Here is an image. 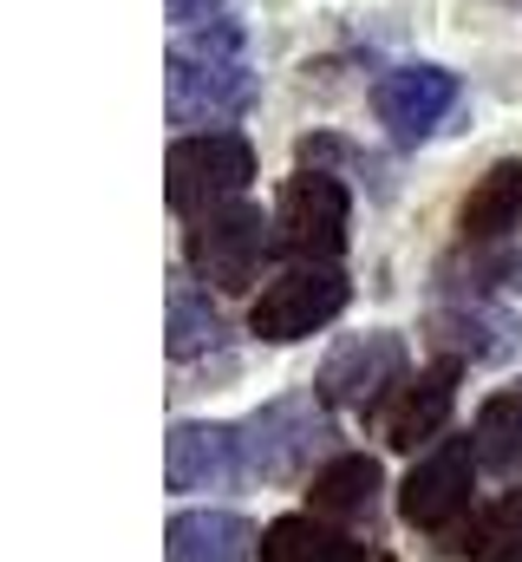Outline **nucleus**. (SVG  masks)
<instances>
[{"label":"nucleus","mask_w":522,"mask_h":562,"mask_svg":"<svg viewBox=\"0 0 522 562\" xmlns=\"http://www.w3.org/2000/svg\"><path fill=\"white\" fill-rule=\"evenodd\" d=\"M163 105L170 125H203L229 132L256 105V59H249V26L242 20H203L163 53Z\"/></svg>","instance_id":"obj_1"},{"label":"nucleus","mask_w":522,"mask_h":562,"mask_svg":"<svg viewBox=\"0 0 522 562\" xmlns=\"http://www.w3.org/2000/svg\"><path fill=\"white\" fill-rule=\"evenodd\" d=\"M236 431H242V477L249 484H294V477H307V464L333 438V419H327L320 393H281L261 413H249Z\"/></svg>","instance_id":"obj_2"},{"label":"nucleus","mask_w":522,"mask_h":562,"mask_svg":"<svg viewBox=\"0 0 522 562\" xmlns=\"http://www.w3.org/2000/svg\"><path fill=\"white\" fill-rule=\"evenodd\" d=\"M256 183V144L242 132H183L163 157V196L177 216H209L223 203H242Z\"/></svg>","instance_id":"obj_3"},{"label":"nucleus","mask_w":522,"mask_h":562,"mask_svg":"<svg viewBox=\"0 0 522 562\" xmlns=\"http://www.w3.org/2000/svg\"><path fill=\"white\" fill-rule=\"evenodd\" d=\"M274 216H261L256 203H223L209 216H196L183 256H190V276L223 288V294H249L261 276V256L274 249Z\"/></svg>","instance_id":"obj_4"},{"label":"nucleus","mask_w":522,"mask_h":562,"mask_svg":"<svg viewBox=\"0 0 522 562\" xmlns=\"http://www.w3.org/2000/svg\"><path fill=\"white\" fill-rule=\"evenodd\" d=\"M347 229H353V196L333 170H294L274 196V236L287 256L300 262H340L347 249Z\"/></svg>","instance_id":"obj_5"},{"label":"nucleus","mask_w":522,"mask_h":562,"mask_svg":"<svg viewBox=\"0 0 522 562\" xmlns=\"http://www.w3.org/2000/svg\"><path fill=\"white\" fill-rule=\"evenodd\" d=\"M347 301H353V288H347V276H340L333 262H300V269L274 276L256 294L249 327H256L261 340L287 347V340H307V334H320L327 321H340Z\"/></svg>","instance_id":"obj_6"},{"label":"nucleus","mask_w":522,"mask_h":562,"mask_svg":"<svg viewBox=\"0 0 522 562\" xmlns=\"http://www.w3.org/2000/svg\"><path fill=\"white\" fill-rule=\"evenodd\" d=\"M477 484V438H438L398 484V517L411 530H451L470 510Z\"/></svg>","instance_id":"obj_7"},{"label":"nucleus","mask_w":522,"mask_h":562,"mask_svg":"<svg viewBox=\"0 0 522 562\" xmlns=\"http://www.w3.org/2000/svg\"><path fill=\"white\" fill-rule=\"evenodd\" d=\"M398 380H405V340L379 327V334L340 340V347L327 353V367L314 373V393H320L327 406H340V413H373V406L392 400Z\"/></svg>","instance_id":"obj_8"},{"label":"nucleus","mask_w":522,"mask_h":562,"mask_svg":"<svg viewBox=\"0 0 522 562\" xmlns=\"http://www.w3.org/2000/svg\"><path fill=\"white\" fill-rule=\"evenodd\" d=\"M457 99H464V86H457V72H444V66H392L386 79L373 86V112H379V125H386L398 144L431 138V132L457 112Z\"/></svg>","instance_id":"obj_9"},{"label":"nucleus","mask_w":522,"mask_h":562,"mask_svg":"<svg viewBox=\"0 0 522 562\" xmlns=\"http://www.w3.org/2000/svg\"><path fill=\"white\" fill-rule=\"evenodd\" d=\"M457 373H464L457 360H431V367H418V373H405L392 386V400L379 406V438L392 451L438 445V431H444L451 406H457Z\"/></svg>","instance_id":"obj_10"},{"label":"nucleus","mask_w":522,"mask_h":562,"mask_svg":"<svg viewBox=\"0 0 522 562\" xmlns=\"http://www.w3.org/2000/svg\"><path fill=\"white\" fill-rule=\"evenodd\" d=\"M242 477V431L216 419H177L163 438V484L170 491H223Z\"/></svg>","instance_id":"obj_11"},{"label":"nucleus","mask_w":522,"mask_h":562,"mask_svg":"<svg viewBox=\"0 0 522 562\" xmlns=\"http://www.w3.org/2000/svg\"><path fill=\"white\" fill-rule=\"evenodd\" d=\"M163 562H261V530L236 510H177L163 524Z\"/></svg>","instance_id":"obj_12"},{"label":"nucleus","mask_w":522,"mask_h":562,"mask_svg":"<svg viewBox=\"0 0 522 562\" xmlns=\"http://www.w3.org/2000/svg\"><path fill=\"white\" fill-rule=\"evenodd\" d=\"M457 229L470 243H497V236L522 229V157H503V164H490L477 177V190L457 210Z\"/></svg>","instance_id":"obj_13"},{"label":"nucleus","mask_w":522,"mask_h":562,"mask_svg":"<svg viewBox=\"0 0 522 562\" xmlns=\"http://www.w3.org/2000/svg\"><path fill=\"white\" fill-rule=\"evenodd\" d=\"M261 562H366V543L307 510V517H274L261 530Z\"/></svg>","instance_id":"obj_14"},{"label":"nucleus","mask_w":522,"mask_h":562,"mask_svg":"<svg viewBox=\"0 0 522 562\" xmlns=\"http://www.w3.org/2000/svg\"><path fill=\"white\" fill-rule=\"evenodd\" d=\"M314 517H373V504H379V458H366V451H340V458H327L320 471H314Z\"/></svg>","instance_id":"obj_15"},{"label":"nucleus","mask_w":522,"mask_h":562,"mask_svg":"<svg viewBox=\"0 0 522 562\" xmlns=\"http://www.w3.org/2000/svg\"><path fill=\"white\" fill-rule=\"evenodd\" d=\"M216 340H223V314L209 307V294L196 281L177 276L170 281V301H163V347H170V360H196Z\"/></svg>","instance_id":"obj_16"},{"label":"nucleus","mask_w":522,"mask_h":562,"mask_svg":"<svg viewBox=\"0 0 522 562\" xmlns=\"http://www.w3.org/2000/svg\"><path fill=\"white\" fill-rule=\"evenodd\" d=\"M470 438H477V464H484V471L517 477L522 471V380L484 400V413H477V431H470Z\"/></svg>","instance_id":"obj_17"},{"label":"nucleus","mask_w":522,"mask_h":562,"mask_svg":"<svg viewBox=\"0 0 522 562\" xmlns=\"http://www.w3.org/2000/svg\"><path fill=\"white\" fill-rule=\"evenodd\" d=\"M457 557L477 562H522V491H503L490 510H477L457 537Z\"/></svg>","instance_id":"obj_18"},{"label":"nucleus","mask_w":522,"mask_h":562,"mask_svg":"<svg viewBox=\"0 0 522 562\" xmlns=\"http://www.w3.org/2000/svg\"><path fill=\"white\" fill-rule=\"evenodd\" d=\"M223 7H229V0H163V13H170L177 26H203V20H223Z\"/></svg>","instance_id":"obj_19"},{"label":"nucleus","mask_w":522,"mask_h":562,"mask_svg":"<svg viewBox=\"0 0 522 562\" xmlns=\"http://www.w3.org/2000/svg\"><path fill=\"white\" fill-rule=\"evenodd\" d=\"M517 7H522V0H517Z\"/></svg>","instance_id":"obj_20"}]
</instances>
